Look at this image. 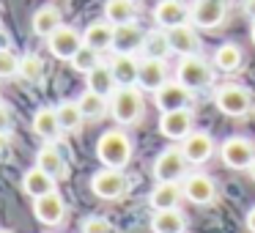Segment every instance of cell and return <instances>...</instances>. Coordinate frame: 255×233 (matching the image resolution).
<instances>
[{"label": "cell", "mask_w": 255, "mask_h": 233, "mask_svg": "<svg viewBox=\"0 0 255 233\" xmlns=\"http://www.w3.org/2000/svg\"><path fill=\"white\" fill-rule=\"evenodd\" d=\"M143 39H145V33H143V30H140L134 22H129V25H116L113 50H116V52H129V55H134L137 50H143Z\"/></svg>", "instance_id": "d6986e66"}, {"label": "cell", "mask_w": 255, "mask_h": 233, "mask_svg": "<svg viewBox=\"0 0 255 233\" xmlns=\"http://www.w3.org/2000/svg\"><path fill=\"white\" fill-rule=\"evenodd\" d=\"M214 102H217V110L225 113V116H233V118L247 116L250 107H253L250 94L244 88H239V85H222L214 94Z\"/></svg>", "instance_id": "5b68a950"}, {"label": "cell", "mask_w": 255, "mask_h": 233, "mask_svg": "<svg viewBox=\"0 0 255 233\" xmlns=\"http://www.w3.org/2000/svg\"><path fill=\"white\" fill-rule=\"evenodd\" d=\"M91 189H94V195L102 198V200H118V198L127 195L129 178L124 176L118 167H105V170L94 173V178H91Z\"/></svg>", "instance_id": "277c9868"}, {"label": "cell", "mask_w": 255, "mask_h": 233, "mask_svg": "<svg viewBox=\"0 0 255 233\" xmlns=\"http://www.w3.org/2000/svg\"><path fill=\"white\" fill-rule=\"evenodd\" d=\"M19 77L28 80V83H41V77H44V61L39 55H33V52L22 55L19 58Z\"/></svg>", "instance_id": "d6a6232c"}, {"label": "cell", "mask_w": 255, "mask_h": 233, "mask_svg": "<svg viewBox=\"0 0 255 233\" xmlns=\"http://www.w3.org/2000/svg\"><path fill=\"white\" fill-rule=\"evenodd\" d=\"M250 176H253V181H255V162L250 165Z\"/></svg>", "instance_id": "60d3db41"}, {"label": "cell", "mask_w": 255, "mask_h": 233, "mask_svg": "<svg viewBox=\"0 0 255 233\" xmlns=\"http://www.w3.org/2000/svg\"><path fill=\"white\" fill-rule=\"evenodd\" d=\"M0 233H11V231H0Z\"/></svg>", "instance_id": "ee69618b"}, {"label": "cell", "mask_w": 255, "mask_h": 233, "mask_svg": "<svg viewBox=\"0 0 255 233\" xmlns=\"http://www.w3.org/2000/svg\"><path fill=\"white\" fill-rule=\"evenodd\" d=\"M184 214L178 209H165V211H154L151 217V231L154 233H184Z\"/></svg>", "instance_id": "d4e9b609"}, {"label": "cell", "mask_w": 255, "mask_h": 233, "mask_svg": "<svg viewBox=\"0 0 255 233\" xmlns=\"http://www.w3.org/2000/svg\"><path fill=\"white\" fill-rule=\"evenodd\" d=\"M167 36H170V50L176 52V55L187 58V55H198L200 52V36L195 33V28H189L187 22L178 25V28H170Z\"/></svg>", "instance_id": "ac0fdd59"}, {"label": "cell", "mask_w": 255, "mask_h": 233, "mask_svg": "<svg viewBox=\"0 0 255 233\" xmlns=\"http://www.w3.org/2000/svg\"><path fill=\"white\" fill-rule=\"evenodd\" d=\"M159 132L165 134L167 140H184L189 132H192V113H189V107H184V110L162 113Z\"/></svg>", "instance_id": "5bb4252c"}, {"label": "cell", "mask_w": 255, "mask_h": 233, "mask_svg": "<svg viewBox=\"0 0 255 233\" xmlns=\"http://www.w3.org/2000/svg\"><path fill=\"white\" fill-rule=\"evenodd\" d=\"M137 17L134 0H107L105 3V19L110 25H129Z\"/></svg>", "instance_id": "484cf974"}, {"label": "cell", "mask_w": 255, "mask_h": 233, "mask_svg": "<svg viewBox=\"0 0 255 233\" xmlns=\"http://www.w3.org/2000/svg\"><path fill=\"white\" fill-rule=\"evenodd\" d=\"M19 74V61L8 47H0V77H14Z\"/></svg>", "instance_id": "e575fe53"}, {"label": "cell", "mask_w": 255, "mask_h": 233, "mask_svg": "<svg viewBox=\"0 0 255 233\" xmlns=\"http://www.w3.org/2000/svg\"><path fill=\"white\" fill-rule=\"evenodd\" d=\"M83 233H116V228H113V222L105 220V217H88V220L83 222Z\"/></svg>", "instance_id": "d590c367"}, {"label": "cell", "mask_w": 255, "mask_h": 233, "mask_svg": "<svg viewBox=\"0 0 255 233\" xmlns=\"http://www.w3.org/2000/svg\"><path fill=\"white\" fill-rule=\"evenodd\" d=\"M220 156L233 170H250V165L255 162V145L247 137H231L222 143Z\"/></svg>", "instance_id": "52a82bcc"}, {"label": "cell", "mask_w": 255, "mask_h": 233, "mask_svg": "<svg viewBox=\"0 0 255 233\" xmlns=\"http://www.w3.org/2000/svg\"><path fill=\"white\" fill-rule=\"evenodd\" d=\"M33 33L36 36H44V39H50L52 33H55L58 28H61V11H58L55 6H41L39 11L33 14Z\"/></svg>", "instance_id": "4316f807"}, {"label": "cell", "mask_w": 255, "mask_h": 233, "mask_svg": "<svg viewBox=\"0 0 255 233\" xmlns=\"http://www.w3.org/2000/svg\"><path fill=\"white\" fill-rule=\"evenodd\" d=\"M72 66L77 69L80 74H88V72H94V69L99 66V52H96L94 47L83 44V47L77 50V55L72 58Z\"/></svg>", "instance_id": "836d02e7"}, {"label": "cell", "mask_w": 255, "mask_h": 233, "mask_svg": "<svg viewBox=\"0 0 255 233\" xmlns=\"http://www.w3.org/2000/svg\"><path fill=\"white\" fill-rule=\"evenodd\" d=\"M55 113H58V121H61L63 132H77L85 121V116H83L77 102H61V105L55 107Z\"/></svg>", "instance_id": "f546056e"}, {"label": "cell", "mask_w": 255, "mask_h": 233, "mask_svg": "<svg viewBox=\"0 0 255 233\" xmlns=\"http://www.w3.org/2000/svg\"><path fill=\"white\" fill-rule=\"evenodd\" d=\"M113 36H116V25L105 22H91L83 33V41L88 47H94L96 52H105V50H113Z\"/></svg>", "instance_id": "7402d4cb"}, {"label": "cell", "mask_w": 255, "mask_h": 233, "mask_svg": "<svg viewBox=\"0 0 255 233\" xmlns=\"http://www.w3.org/2000/svg\"><path fill=\"white\" fill-rule=\"evenodd\" d=\"M184 198L192 200L195 206H209L217 198V184L214 178L203 176V173H192V176L184 178Z\"/></svg>", "instance_id": "8fae6325"}, {"label": "cell", "mask_w": 255, "mask_h": 233, "mask_svg": "<svg viewBox=\"0 0 255 233\" xmlns=\"http://www.w3.org/2000/svg\"><path fill=\"white\" fill-rule=\"evenodd\" d=\"M33 132L39 134L41 140H47V143H55L58 134L63 132L61 121H58L55 107H41V110H36V116H33Z\"/></svg>", "instance_id": "ffe728a7"}, {"label": "cell", "mask_w": 255, "mask_h": 233, "mask_svg": "<svg viewBox=\"0 0 255 233\" xmlns=\"http://www.w3.org/2000/svg\"><path fill=\"white\" fill-rule=\"evenodd\" d=\"M85 77H88V91H94V94H99V96H107V99H110L118 88L116 77H113V69L105 66V63H99V66H96L94 72H88Z\"/></svg>", "instance_id": "cb8c5ba5"}, {"label": "cell", "mask_w": 255, "mask_h": 233, "mask_svg": "<svg viewBox=\"0 0 255 233\" xmlns=\"http://www.w3.org/2000/svg\"><path fill=\"white\" fill-rule=\"evenodd\" d=\"M242 50H239L236 44H220L217 47V52H214V66L220 69V72H225V74H231V72H236L239 66H242Z\"/></svg>", "instance_id": "4dcf8cb0"}, {"label": "cell", "mask_w": 255, "mask_h": 233, "mask_svg": "<svg viewBox=\"0 0 255 233\" xmlns=\"http://www.w3.org/2000/svg\"><path fill=\"white\" fill-rule=\"evenodd\" d=\"M167 83V63L165 58H143L140 61V74H137V85L143 91H156Z\"/></svg>", "instance_id": "7c38bea8"}, {"label": "cell", "mask_w": 255, "mask_h": 233, "mask_svg": "<svg viewBox=\"0 0 255 233\" xmlns=\"http://www.w3.org/2000/svg\"><path fill=\"white\" fill-rule=\"evenodd\" d=\"M36 167H41L44 173H50L52 178L66 176V162H63L61 151H58L55 145H44V148L36 154Z\"/></svg>", "instance_id": "83f0119b"}, {"label": "cell", "mask_w": 255, "mask_h": 233, "mask_svg": "<svg viewBox=\"0 0 255 233\" xmlns=\"http://www.w3.org/2000/svg\"><path fill=\"white\" fill-rule=\"evenodd\" d=\"M247 228H250V231L255 233V206H253V209H250V214H247Z\"/></svg>", "instance_id": "f35d334b"}, {"label": "cell", "mask_w": 255, "mask_h": 233, "mask_svg": "<svg viewBox=\"0 0 255 233\" xmlns=\"http://www.w3.org/2000/svg\"><path fill=\"white\" fill-rule=\"evenodd\" d=\"M8 129H11V116H8V110L3 105H0V132L8 134Z\"/></svg>", "instance_id": "8d00e7d4"}, {"label": "cell", "mask_w": 255, "mask_h": 233, "mask_svg": "<svg viewBox=\"0 0 255 233\" xmlns=\"http://www.w3.org/2000/svg\"><path fill=\"white\" fill-rule=\"evenodd\" d=\"M181 195H184V189L178 187V181H156V187L151 189V195H148V203L154 211L178 209Z\"/></svg>", "instance_id": "e0dca14e"}, {"label": "cell", "mask_w": 255, "mask_h": 233, "mask_svg": "<svg viewBox=\"0 0 255 233\" xmlns=\"http://www.w3.org/2000/svg\"><path fill=\"white\" fill-rule=\"evenodd\" d=\"M244 14H250L255 19V0H244Z\"/></svg>", "instance_id": "74e56055"}, {"label": "cell", "mask_w": 255, "mask_h": 233, "mask_svg": "<svg viewBox=\"0 0 255 233\" xmlns=\"http://www.w3.org/2000/svg\"><path fill=\"white\" fill-rule=\"evenodd\" d=\"M77 105H80V110H83V116L85 118H102L107 110H110V102H107V96H99V94H94V91H85L83 96L77 99Z\"/></svg>", "instance_id": "1f68e13d"}, {"label": "cell", "mask_w": 255, "mask_h": 233, "mask_svg": "<svg viewBox=\"0 0 255 233\" xmlns=\"http://www.w3.org/2000/svg\"><path fill=\"white\" fill-rule=\"evenodd\" d=\"M187 156L181 148H165L154 162V178L156 181H181L187 173Z\"/></svg>", "instance_id": "8992f818"}, {"label": "cell", "mask_w": 255, "mask_h": 233, "mask_svg": "<svg viewBox=\"0 0 255 233\" xmlns=\"http://www.w3.org/2000/svg\"><path fill=\"white\" fill-rule=\"evenodd\" d=\"M6 145H8V134H3V132H0V156L6 154Z\"/></svg>", "instance_id": "ab89813d"}, {"label": "cell", "mask_w": 255, "mask_h": 233, "mask_svg": "<svg viewBox=\"0 0 255 233\" xmlns=\"http://www.w3.org/2000/svg\"><path fill=\"white\" fill-rule=\"evenodd\" d=\"M225 17H228V0H198L189 8V19L203 30H211L217 25H222Z\"/></svg>", "instance_id": "ba28073f"}, {"label": "cell", "mask_w": 255, "mask_h": 233, "mask_svg": "<svg viewBox=\"0 0 255 233\" xmlns=\"http://www.w3.org/2000/svg\"><path fill=\"white\" fill-rule=\"evenodd\" d=\"M113 69V77H116L118 85H134L137 83V74H140V63L134 61L129 52H116L110 61Z\"/></svg>", "instance_id": "44dd1931"}, {"label": "cell", "mask_w": 255, "mask_h": 233, "mask_svg": "<svg viewBox=\"0 0 255 233\" xmlns=\"http://www.w3.org/2000/svg\"><path fill=\"white\" fill-rule=\"evenodd\" d=\"M33 214L44 225H61L63 217H66V203H63V198L58 192L41 195V198L33 200Z\"/></svg>", "instance_id": "9a60e30c"}, {"label": "cell", "mask_w": 255, "mask_h": 233, "mask_svg": "<svg viewBox=\"0 0 255 233\" xmlns=\"http://www.w3.org/2000/svg\"><path fill=\"white\" fill-rule=\"evenodd\" d=\"M170 36L167 30L156 28V30H148L143 39V55L145 58H167L170 55Z\"/></svg>", "instance_id": "f1b7e54d"}, {"label": "cell", "mask_w": 255, "mask_h": 233, "mask_svg": "<svg viewBox=\"0 0 255 233\" xmlns=\"http://www.w3.org/2000/svg\"><path fill=\"white\" fill-rule=\"evenodd\" d=\"M181 151H184L189 165H203V162H209L211 154H214V140L206 132H189L187 137L181 140Z\"/></svg>", "instance_id": "4fadbf2b"}, {"label": "cell", "mask_w": 255, "mask_h": 233, "mask_svg": "<svg viewBox=\"0 0 255 233\" xmlns=\"http://www.w3.org/2000/svg\"><path fill=\"white\" fill-rule=\"evenodd\" d=\"M83 44H85V41H83V33H77V30L69 28V25H61V28H58L55 33L47 39L50 52H52L55 58H61V61H72Z\"/></svg>", "instance_id": "30bf717a"}, {"label": "cell", "mask_w": 255, "mask_h": 233, "mask_svg": "<svg viewBox=\"0 0 255 233\" xmlns=\"http://www.w3.org/2000/svg\"><path fill=\"white\" fill-rule=\"evenodd\" d=\"M96 156L105 167H127L132 159V140L121 132V129H110L99 137L96 143Z\"/></svg>", "instance_id": "6da1fadb"}, {"label": "cell", "mask_w": 255, "mask_h": 233, "mask_svg": "<svg viewBox=\"0 0 255 233\" xmlns=\"http://www.w3.org/2000/svg\"><path fill=\"white\" fill-rule=\"evenodd\" d=\"M154 102L162 113L184 110V107H189V102H192V91H189L187 85H181L178 80H167V83L154 94Z\"/></svg>", "instance_id": "9c48e42d"}, {"label": "cell", "mask_w": 255, "mask_h": 233, "mask_svg": "<svg viewBox=\"0 0 255 233\" xmlns=\"http://www.w3.org/2000/svg\"><path fill=\"white\" fill-rule=\"evenodd\" d=\"M0 47H6V44H3V36H0Z\"/></svg>", "instance_id": "7bdbcfd3"}, {"label": "cell", "mask_w": 255, "mask_h": 233, "mask_svg": "<svg viewBox=\"0 0 255 233\" xmlns=\"http://www.w3.org/2000/svg\"><path fill=\"white\" fill-rule=\"evenodd\" d=\"M176 77H178V83L187 85L189 91H200V88H209L211 85L214 72H211V66L200 55H187V58L178 61Z\"/></svg>", "instance_id": "3957f363"}, {"label": "cell", "mask_w": 255, "mask_h": 233, "mask_svg": "<svg viewBox=\"0 0 255 233\" xmlns=\"http://www.w3.org/2000/svg\"><path fill=\"white\" fill-rule=\"evenodd\" d=\"M143 94L134 85H118L116 94L110 96V116L118 123H137L143 118Z\"/></svg>", "instance_id": "7a4b0ae2"}, {"label": "cell", "mask_w": 255, "mask_h": 233, "mask_svg": "<svg viewBox=\"0 0 255 233\" xmlns=\"http://www.w3.org/2000/svg\"><path fill=\"white\" fill-rule=\"evenodd\" d=\"M250 36H253V41H255V19H253V28H250Z\"/></svg>", "instance_id": "b9f144b4"}, {"label": "cell", "mask_w": 255, "mask_h": 233, "mask_svg": "<svg viewBox=\"0 0 255 233\" xmlns=\"http://www.w3.org/2000/svg\"><path fill=\"white\" fill-rule=\"evenodd\" d=\"M189 19V8L184 6L181 0H159L154 6V22L159 25L162 30L178 28Z\"/></svg>", "instance_id": "2e32d148"}, {"label": "cell", "mask_w": 255, "mask_h": 233, "mask_svg": "<svg viewBox=\"0 0 255 233\" xmlns=\"http://www.w3.org/2000/svg\"><path fill=\"white\" fill-rule=\"evenodd\" d=\"M22 189L36 200V198H41V195L55 192V178H52L50 173H44L41 167H33V170H28L22 176Z\"/></svg>", "instance_id": "603a6c76"}]
</instances>
